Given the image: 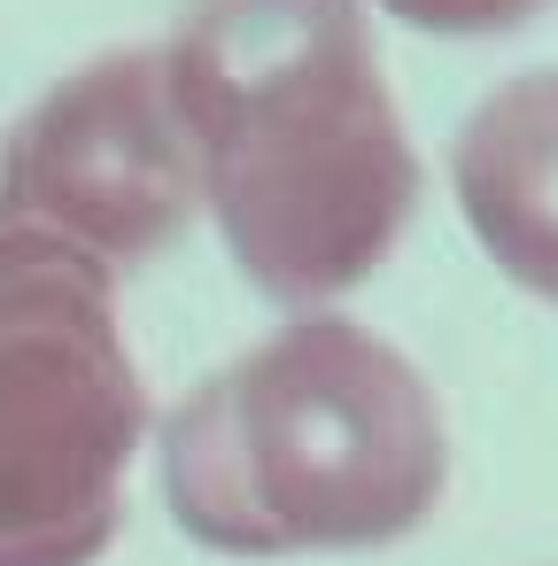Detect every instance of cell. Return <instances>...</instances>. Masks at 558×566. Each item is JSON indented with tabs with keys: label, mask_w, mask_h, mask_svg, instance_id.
<instances>
[{
	"label": "cell",
	"mask_w": 558,
	"mask_h": 566,
	"mask_svg": "<svg viewBox=\"0 0 558 566\" xmlns=\"http://www.w3.org/2000/svg\"><path fill=\"white\" fill-rule=\"evenodd\" d=\"M164 55L202 218L280 311L357 295L419 218V148L365 0H187Z\"/></svg>",
	"instance_id": "obj_1"
},
{
	"label": "cell",
	"mask_w": 558,
	"mask_h": 566,
	"mask_svg": "<svg viewBox=\"0 0 558 566\" xmlns=\"http://www.w3.org/2000/svg\"><path fill=\"white\" fill-rule=\"evenodd\" d=\"M372 9L427 40H504V32L535 24L550 0H372Z\"/></svg>",
	"instance_id": "obj_6"
},
{
	"label": "cell",
	"mask_w": 558,
	"mask_h": 566,
	"mask_svg": "<svg viewBox=\"0 0 558 566\" xmlns=\"http://www.w3.org/2000/svg\"><path fill=\"white\" fill-rule=\"evenodd\" d=\"M450 195L481 256L558 311V71H519L450 140Z\"/></svg>",
	"instance_id": "obj_5"
},
{
	"label": "cell",
	"mask_w": 558,
	"mask_h": 566,
	"mask_svg": "<svg viewBox=\"0 0 558 566\" xmlns=\"http://www.w3.org/2000/svg\"><path fill=\"white\" fill-rule=\"evenodd\" d=\"M148 442L117 280L0 226V566H102Z\"/></svg>",
	"instance_id": "obj_3"
},
{
	"label": "cell",
	"mask_w": 558,
	"mask_h": 566,
	"mask_svg": "<svg viewBox=\"0 0 558 566\" xmlns=\"http://www.w3.org/2000/svg\"><path fill=\"white\" fill-rule=\"evenodd\" d=\"M164 504L210 558H357L450 489L434 380L372 326L303 311L225 357L156 434Z\"/></svg>",
	"instance_id": "obj_2"
},
{
	"label": "cell",
	"mask_w": 558,
	"mask_h": 566,
	"mask_svg": "<svg viewBox=\"0 0 558 566\" xmlns=\"http://www.w3.org/2000/svg\"><path fill=\"white\" fill-rule=\"evenodd\" d=\"M194 218L202 179L156 48L78 63L0 140V226L48 233L109 280L156 264Z\"/></svg>",
	"instance_id": "obj_4"
}]
</instances>
